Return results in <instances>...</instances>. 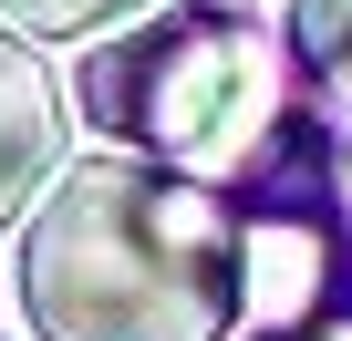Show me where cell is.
I'll return each instance as SVG.
<instances>
[{
  "instance_id": "1",
  "label": "cell",
  "mask_w": 352,
  "mask_h": 341,
  "mask_svg": "<svg viewBox=\"0 0 352 341\" xmlns=\"http://www.w3.org/2000/svg\"><path fill=\"white\" fill-rule=\"evenodd\" d=\"M249 238L218 187L145 155H83L21 238V310L42 341H228Z\"/></svg>"
},
{
  "instance_id": "2",
  "label": "cell",
  "mask_w": 352,
  "mask_h": 341,
  "mask_svg": "<svg viewBox=\"0 0 352 341\" xmlns=\"http://www.w3.org/2000/svg\"><path fill=\"white\" fill-rule=\"evenodd\" d=\"M83 114L124 145H145V165H176V176H249V165L280 145L290 83L259 21L239 11H166L155 32L114 42L83 73Z\"/></svg>"
},
{
  "instance_id": "3",
  "label": "cell",
  "mask_w": 352,
  "mask_h": 341,
  "mask_svg": "<svg viewBox=\"0 0 352 341\" xmlns=\"http://www.w3.org/2000/svg\"><path fill=\"white\" fill-rule=\"evenodd\" d=\"M63 165V93L32 62V42L0 32V228L32 207V187Z\"/></svg>"
},
{
  "instance_id": "4",
  "label": "cell",
  "mask_w": 352,
  "mask_h": 341,
  "mask_svg": "<svg viewBox=\"0 0 352 341\" xmlns=\"http://www.w3.org/2000/svg\"><path fill=\"white\" fill-rule=\"evenodd\" d=\"M290 42L321 83H352V0H290Z\"/></svg>"
},
{
  "instance_id": "5",
  "label": "cell",
  "mask_w": 352,
  "mask_h": 341,
  "mask_svg": "<svg viewBox=\"0 0 352 341\" xmlns=\"http://www.w3.org/2000/svg\"><path fill=\"white\" fill-rule=\"evenodd\" d=\"M21 32H42V42H83V32H104V21H124V11H145V0H0Z\"/></svg>"
},
{
  "instance_id": "6",
  "label": "cell",
  "mask_w": 352,
  "mask_h": 341,
  "mask_svg": "<svg viewBox=\"0 0 352 341\" xmlns=\"http://www.w3.org/2000/svg\"><path fill=\"white\" fill-rule=\"evenodd\" d=\"M300 341H352V320H321V331H300Z\"/></svg>"
}]
</instances>
